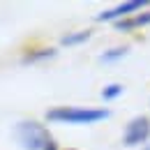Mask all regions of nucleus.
<instances>
[{"label": "nucleus", "mask_w": 150, "mask_h": 150, "mask_svg": "<svg viewBox=\"0 0 150 150\" xmlns=\"http://www.w3.org/2000/svg\"><path fill=\"white\" fill-rule=\"evenodd\" d=\"M14 134L23 150H58L53 134L37 120H21L14 127Z\"/></svg>", "instance_id": "nucleus-1"}, {"label": "nucleus", "mask_w": 150, "mask_h": 150, "mask_svg": "<svg viewBox=\"0 0 150 150\" xmlns=\"http://www.w3.org/2000/svg\"><path fill=\"white\" fill-rule=\"evenodd\" d=\"M111 115L109 109H88V106H53L46 111L49 122H65V125H93L106 120Z\"/></svg>", "instance_id": "nucleus-2"}, {"label": "nucleus", "mask_w": 150, "mask_h": 150, "mask_svg": "<svg viewBox=\"0 0 150 150\" xmlns=\"http://www.w3.org/2000/svg\"><path fill=\"white\" fill-rule=\"evenodd\" d=\"M148 141H150V118H146V115L132 118L125 127L122 143L127 148H136V146H146Z\"/></svg>", "instance_id": "nucleus-3"}, {"label": "nucleus", "mask_w": 150, "mask_h": 150, "mask_svg": "<svg viewBox=\"0 0 150 150\" xmlns=\"http://www.w3.org/2000/svg\"><path fill=\"white\" fill-rule=\"evenodd\" d=\"M148 5V0H129V2H120V5H115L111 9H106V12H102V14H97L95 19L97 21H122L132 16V14H139V9H143Z\"/></svg>", "instance_id": "nucleus-4"}, {"label": "nucleus", "mask_w": 150, "mask_h": 150, "mask_svg": "<svg viewBox=\"0 0 150 150\" xmlns=\"http://www.w3.org/2000/svg\"><path fill=\"white\" fill-rule=\"evenodd\" d=\"M143 25H150V12H139V14H132L122 21H115V30L118 33H132L136 28H143Z\"/></svg>", "instance_id": "nucleus-5"}, {"label": "nucleus", "mask_w": 150, "mask_h": 150, "mask_svg": "<svg viewBox=\"0 0 150 150\" xmlns=\"http://www.w3.org/2000/svg\"><path fill=\"white\" fill-rule=\"evenodd\" d=\"M56 56V49H51V46H39V49H28L23 58H21V62H37V60H44V58H53Z\"/></svg>", "instance_id": "nucleus-6"}, {"label": "nucleus", "mask_w": 150, "mask_h": 150, "mask_svg": "<svg viewBox=\"0 0 150 150\" xmlns=\"http://www.w3.org/2000/svg\"><path fill=\"white\" fill-rule=\"evenodd\" d=\"M90 30H79V33H69V35H65V37L60 39V44L62 46H76V44H83V42H88L90 39Z\"/></svg>", "instance_id": "nucleus-7"}, {"label": "nucleus", "mask_w": 150, "mask_h": 150, "mask_svg": "<svg viewBox=\"0 0 150 150\" xmlns=\"http://www.w3.org/2000/svg\"><path fill=\"white\" fill-rule=\"evenodd\" d=\"M127 53H129V46H113L109 51H104V53L99 56V60H102V62H115V60L125 58Z\"/></svg>", "instance_id": "nucleus-8"}, {"label": "nucleus", "mask_w": 150, "mask_h": 150, "mask_svg": "<svg viewBox=\"0 0 150 150\" xmlns=\"http://www.w3.org/2000/svg\"><path fill=\"white\" fill-rule=\"evenodd\" d=\"M120 95H122V86H120V83H109V86L102 90V97H104L106 102H111V99L120 97Z\"/></svg>", "instance_id": "nucleus-9"}, {"label": "nucleus", "mask_w": 150, "mask_h": 150, "mask_svg": "<svg viewBox=\"0 0 150 150\" xmlns=\"http://www.w3.org/2000/svg\"><path fill=\"white\" fill-rule=\"evenodd\" d=\"M146 150H150V146H148V148H146Z\"/></svg>", "instance_id": "nucleus-10"}]
</instances>
